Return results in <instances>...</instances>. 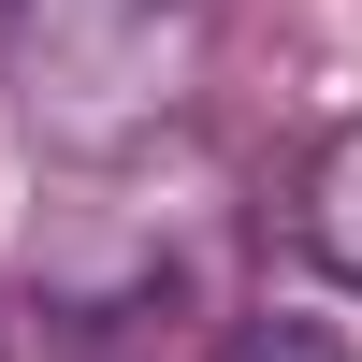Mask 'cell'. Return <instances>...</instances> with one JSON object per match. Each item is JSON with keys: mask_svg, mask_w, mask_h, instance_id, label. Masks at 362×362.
Wrapping results in <instances>:
<instances>
[{"mask_svg": "<svg viewBox=\"0 0 362 362\" xmlns=\"http://www.w3.org/2000/svg\"><path fill=\"white\" fill-rule=\"evenodd\" d=\"M218 0H0V73L15 116L58 160H145L203 102Z\"/></svg>", "mask_w": 362, "mask_h": 362, "instance_id": "6da1fadb", "label": "cell"}, {"mask_svg": "<svg viewBox=\"0 0 362 362\" xmlns=\"http://www.w3.org/2000/svg\"><path fill=\"white\" fill-rule=\"evenodd\" d=\"M290 232H305L319 276H348V290H362V116H334V131H319L305 189H290Z\"/></svg>", "mask_w": 362, "mask_h": 362, "instance_id": "7a4b0ae2", "label": "cell"}, {"mask_svg": "<svg viewBox=\"0 0 362 362\" xmlns=\"http://www.w3.org/2000/svg\"><path fill=\"white\" fill-rule=\"evenodd\" d=\"M232 362H348V334H334V319H247V334H232Z\"/></svg>", "mask_w": 362, "mask_h": 362, "instance_id": "3957f363", "label": "cell"}]
</instances>
